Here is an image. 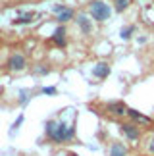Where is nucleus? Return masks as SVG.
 <instances>
[{
    "label": "nucleus",
    "mask_w": 154,
    "mask_h": 156,
    "mask_svg": "<svg viewBox=\"0 0 154 156\" xmlns=\"http://www.w3.org/2000/svg\"><path fill=\"white\" fill-rule=\"evenodd\" d=\"M46 135L50 137L54 143H66L72 141L75 135V127L73 125H66L64 122H46Z\"/></svg>",
    "instance_id": "f257e3e1"
},
{
    "label": "nucleus",
    "mask_w": 154,
    "mask_h": 156,
    "mask_svg": "<svg viewBox=\"0 0 154 156\" xmlns=\"http://www.w3.org/2000/svg\"><path fill=\"white\" fill-rule=\"evenodd\" d=\"M89 12H91L93 20H96V21H106L110 17V14H112L110 6L106 2H102V0H94V2H91Z\"/></svg>",
    "instance_id": "f03ea898"
},
{
    "label": "nucleus",
    "mask_w": 154,
    "mask_h": 156,
    "mask_svg": "<svg viewBox=\"0 0 154 156\" xmlns=\"http://www.w3.org/2000/svg\"><path fill=\"white\" fill-rule=\"evenodd\" d=\"M120 127H121V133L125 135L129 141H139V137H141V129H139L135 123H121Z\"/></svg>",
    "instance_id": "7ed1b4c3"
},
{
    "label": "nucleus",
    "mask_w": 154,
    "mask_h": 156,
    "mask_svg": "<svg viewBox=\"0 0 154 156\" xmlns=\"http://www.w3.org/2000/svg\"><path fill=\"white\" fill-rule=\"evenodd\" d=\"M25 58H23V54H12L10 60H8V68L12 71H21L23 68H25Z\"/></svg>",
    "instance_id": "20e7f679"
},
{
    "label": "nucleus",
    "mask_w": 154,
    "mask_h": 156,
    "mask_svg": "<svg viewBox=\"0 0 154 156\" xmlns=\"http://www.w3.org/2000/svg\"><path fill=\"white\" fill-rule=\"evenodd\" d=\"M54 12L58 14V21L60 23H66V21H69L73 17V10L72 8H66V6H54Z\"/></svg>",
    "instance_id": "39448f33"
},
{
    "label": "nucleus",
    "mask_w": 154,
    "mask_h": 156,
    "mask_svg": "<svg viewBox=\"0 0 154 156\" xmlns=\"http://www.w3.org/2000/svg\"><path fill=\"white\" fill-rule=\"evenodd\" d=\"M52 43H54L56 46H60V48L66 46V27L64 25H60L54 33H52Z\"/></svg>",
    "instance_id": "423d86ee"
},
{
    "label": "nucleus",
    "mask_w": 154,
    "mask_h": 156,
    "mask_svg": "<svg viewBox=\"0 0 154 156\" xmlns=\"http://www.w3.org/2000/svg\"><path fill=\"white\" fill-rule=\"evenodd\" d=\"M93 73H94V77H98V79H106V77L110 75V66L106 62H98L96 66H94Z\"/></svg>",
    "instance_id": "0eeeda50"
},
{
    "label": "nucleus",
    "mask_w": 154,
    "mask_h": 156,
    "mask_svg": "<svg viewBox=\"0 0 154 156\" xmlns=\"http://www.w3.org/2000/svg\"><path fill=\"white\" fill-rule=\"evenodd\" d=\"M106 108H108V112L114 114V116H123V114H127V110H129L123 102H110Z\"/></svg>",
    "instance_id": "6e6552de"
},
{
    "label": "nucleus",
    "mask_w": 154,
    "mask_h": 156,
    "mask_svg": "<svg viewBox=\"0 0 154 156\" xmlns=\"http://www.w3.org/2000/svg\"><path fill=\"white\" fill-rule=\"evenodd\" d=\"M77 25H79V29H81V31H83V33H85V35H89V33H91V31H93V25H91V20H89V17H87V16H79V17H77Z\"/></svg>",
    "instance_id": "1a4fd4ad"
},
{
    "label": "nucleus",
    "mask_w": 154,
    "mask_h": 156,
    "mask_svg": "<svg viewBox=\"0 0 154 156\" xmlns=\"http://www.w3.org/2000/svg\"><path fill=\"white\" fill-rule=\"evenodd\" d=\"M127 116L131 118V119H135V122L150 123V118H149V116H145V114H141V112H137V110H135V108H129V110H127Z\"/></svg>",
    "instance_id": "9d476101"
},
{
    "label": "nucleus",
    "mask_w": 154,
    "mask_h": 156,
    "mask_svg": "<svg viewBox=\"0 0 154 156\" xmlns=\"http://www.w3.org/2000/svg\"><path fill=\"white\" fill-rule=\"evenodd\" d=\"M110 156H127V148L123 143H114L110 148Z\"/></svg>",
    "instance_id": "9b49d317"
},
{
    "label": "nucleus",
    "mask_w": 154,
    "mask_h": 156,
    "mask_svg": "<svg viewBox=\"0 0 154 156\" xmlns=\"http://www.w3.org/2000/svg\"><path fill=\"white\" fill-rule=\"evenodd\" d=\"M37 14H21L19 17H16V20H12L14 25H21V23H33Z\"/></svg>",
    "instance_id": "f8f14e48"
},
{
    "label": "nucleus",
    "mask_w": 154,
    "mask_h": 156,
    "mask_svg": "<svg viewBox=\"0 0 154 156\" xmlns=\"http://www.w3.org/2000/svg\"><path fill=\"white\" fill-rule=\"evenodd\" d=\"M129 4H131V0H116V12H123L129 8Z\"/></svg>",
    "instance_id": "ddd939ff"
},
{
    "label": "nucleus",
    "mask_w": 154,
    "mask_h": 156,
    "mask_svg": "<svg viewBox=\"0 0 154 156\" xmlns=\"http://www.w3.org/2000/svg\"><path fill=\"white\" fill-rule=\"evenodd\" d=\"M133 31H135V27H133V25H129V27H123L120 35H121V39H123V41H129V39H131V33H133Z\"/></svg>",
    "instance_id": "4468645a"
},
{
    "label": "nucleus",
    "mask_w": 154,
    "mask_h": 156,
    "mask_svg": "<svg viewBox=\"0 0 154 156\" xmlns=\"http://www.w3.org/2000/svg\"><path fill=\"white\" fill-rule=\"evenodd\" d=\"M43 94H56V89L54 87H44L43 89Z\"/></svg>",
    "instance_id": "2eb2a0df"
},
{
    "label": "nucleus",
    "mask_w": 154,
    "mask_h": 156,
    "mask_svg": "<svg viewBox=\"0 0 154 156\" xmlns=\"http://www.w3.org/2000/svg\"><path fill=\"white\" fill-rule=\"evenodd\" d=\"M21 122H23V116H19V118H17V122L14 123V129H17V127H19V125H21Z\"/></svg>",
    "instance_id": "dca6fc26"
},
{
    "label": "nucleus",
    "mask_w": 154,
    "mask_h": 156,
    "mask_svg": "<svg viewBox=\"0 0 154 156\" xmlns=\"http://www.w3.org/2000/svg\"><path fill=\"white\" fill-rule=\"evenodd\" d=\"M149 151L154 154V137H152V139H150V143H149Z\"/></svg>",
    "instance_id": "f3484780"
},
{
    "label": "nucleus",
    "mask_w": 154,
    "mask_h": 156,
    "mask_svg": "<svg viewBox=\"0 0 154 156\" xmlns=\"http://www.w3.org/2000/svg\"><path fill=\"white\" fill-rule=\"evenodd\" d=\"M69 156H77V154H73V152H72V154H69Z\"/></svg>",
    "instance_id": "a211bd4d"
}]
</instances>
